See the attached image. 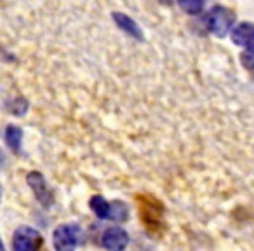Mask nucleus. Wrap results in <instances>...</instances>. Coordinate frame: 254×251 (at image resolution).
<instances>
[{
    "instance_id": "obj_1",
    "label": "nucleus",
    "mask_w": 254,
    "mask_h": 251,
    "mask_svg": "<svg viewBox=\"0 0 254 251\" xmlns=\"http://www.w3.org/2000/svg\"><path fill=\"white\" fill-rule=\"evenodd\" d=\"M233 21H235V14L228 7H223V5L212 7L207 14V19H205L209 32L216 37H225L233 26Z\"/></svg>"
},
{
    "instance_id": "obj_2",
    "label": "nucleus",
    "mask_w": 254,
    "mask_h": 251,
    "mask_svg": "<svg viewBox=\"0 0 254 251\" xmlns=\"http://www.w3.org/2000/svg\"><path fill=\"white\" fill-rule=\"evenodd\" d=\"M44 246V239L32 227H21L14 232L12 248L16 251H35Z\"/></svg>"
},
{
    "instance_id": "obj_3",
    "label": "nucleus",
    "mask_w": 254,
    "mask_h": 251,
    "mask_svg": "<svg viewBox=\"0 0 254 251\" xmlns=\"http://www.w3.org/2000/svg\"><path fill=\"white\" fill-rule=\"evenodd\" d=\"M139 201H141V209H139V215H141L143 222H145V225L148 227V229L155 230L157 227L162 223V213H164L162 206H160L155 199L146 197V195L139 197Z\"/></svg>"
},
{
    "instance_id": "obj_4",
    "label": "nucleus",
    "mask_w": 254,
    "mask_h": 251,
    "mask_svg": "<svg viewBox=\"0 0 254 251\" xmlns=\"http://www.w3.org/2000/svg\"><path fill=\"white\" fill-rule=\"evenodd\" d=\"M26 181H28L33 194H35L37 201L42 206H46V208H49L54 202V195H53V190L49 188V185H47L46 178L40 173H37V171H33V173H30L28 176H26Z\"/></svg>"
},
{
    "instance_id": "obj_5",
    "label": "nucleus",
    "mask_w": 254,
    "mask_h": 251,
    "mask_svg": "<svg viewBox=\"0 0 254 251\" xmlns=\"http://www.w3.org/2000/svg\"><path fill=\"white\" fill-rule=\"evenodd\" d=\"M78 229L75 225H61L54 230V248L61 251L73 250L78 243Z\"/></svg>"
},
{
    "instance_id": "obj_6",
    "label": "nucleus",
    "mask_w": 254,
    "mask_h": 251,
    "mask_svg": "<svg viewBox=\"0 0 254 251\" xmlns=\"http://www.w3.org/2000/svg\"><path fill=\"white\" fill-rule=\"evenodd\" d=\"M129 243V236L120 227H110L103 234V246L106 250H124Z\"/></svg>"
},
{
    "instance_id": "obj_7",
    "label": "nucleus",
    "mask_w": 254,
    "mask_h": 251,
    "mask_svg": "<svg viewBox=\"0 0 254 251\" xmlns=\"http://www.w3.org/2000/svg\"><path fill=\"white\" fill-rule=\"evenodd\" d=\"M232 42L235 46H249L254 42V25L253 23H239L232 30Z\"/></svg>"
},
{
    "instance_id": "obj_8",
    "label": "nucleus",
    "mask_w": 254,
    "mask_h": 251,
    "mask_svg": "<svg viewBox=\"0 0 254 251\" xmlns=\"http://www.w3.org/2000/svg\"><path fill=\"white\" fill-rule=\"evenodd\" d=\"M113 21H115L117 26H119L122 32H126L127 35L134 37V39H138V40L143 39V32L138 26V23H136L134 19L129 18L127 14H122V12H113Z\"/></svg>"
},
{
    "instance_id": "obj_9",
    "label": "nucleus",
    "mask_w": 254,
    "mask_h": 251,
    "mask_svg": "<svg viewBox=\"0 0 254 251\" xmlns=\"http://www.w3.org/2000/svg\"><path fill=\"white\" fill-rule=\"evenodd\" d=\"M129 218V209L124 202L115 201V202H110V211H108V220L115 223H124L126 220Z\"/></svg>"
},
{
    "instance_id": "obj_10",
    "label": "nucleus",
    "mask_w": 254,
    "mask_h": 251,
    "mask_svg": "<svg viewBox=\"0 0 254 251\" xmlns=\"http://www.w3.org/2000/svg\"><path fill=\"white\" fill-rule=\"evenodd\" d=\"M21 140H23V131L18 126H7L5 129V143L12 152H18L21 149Z\"/></svg>"
},
{
    "instance_id": "obj_11",
    "label": "nucleus",
    "mask_w": 254,
    "mask_h": 251,
    "mask_svg": "<svg viewBox=\"0 0 254 251\" xmlns=\"http://www.w3.org/2000/svg\"><path fill=\"white\" fill-rule=\"evenodd\" d=\"M89 206H91L92 213H94L96 216H99V218H108L110 202L106 201L105 197L94 195V197H91V201H89Z\"/></svg>"
},
{
    "instance_id": "obj_12",
    "label": "nucleus",
    "mask_w": 254,
    "mask_h": 251,
    "mask_svg": "<svg viewBox=\"0 0 254 251\" xmlns=\"http://www.w3.org/2000/svg\"><path fill=\"white\" fill-rule=\"evenodd\" d=\"M178 4L187 14H198L204 9V0H178Z\"/></svg>"
},
{
    "instance_id": "obj_13",
    "label": "nucleus",
    "mask_w": 254,
    "mask_h": 251,
    "mask_svg": "<svg viewBox=\"0 0 254 251\" xmlns=\"http://www.w3.org/2000/svg\"><path fill=\"white\" fill-rule=\"evenodd\" d=\"M240 61H242V65L247 68V70H254V42L249 44V46L242 51Z\"/></svg>"
},
{
    "instance_id": "obj_14",
    "label": "nucleus",
    "mask_w": 254,
    "mask_h": 251,
    "mask_svg": "<svg viewBox=\"0 0 254 251\" xmlns=\"http://www.w3.org/2000/svg\"><path fill=\"white\" fill-rule=\"evenodd\" d=\"M160 2H162V4H173L174 0H160Z\"/></svg>"
},
{
    "instance_id": "obj_15",
    "label": "nucleus",
    "mask_w": 254,
    "mask_h": 251,
    "mask_svg": "<svg viewBox=\"0 0 254 251\" xmlns=\"http://www.w3.org/2000/svg\"><path fill=\"white\" fill-rule=\"evenodd\" d=\"M0 251H4V244H2V241H0Z\"/></svg>"
}]
</instances>
